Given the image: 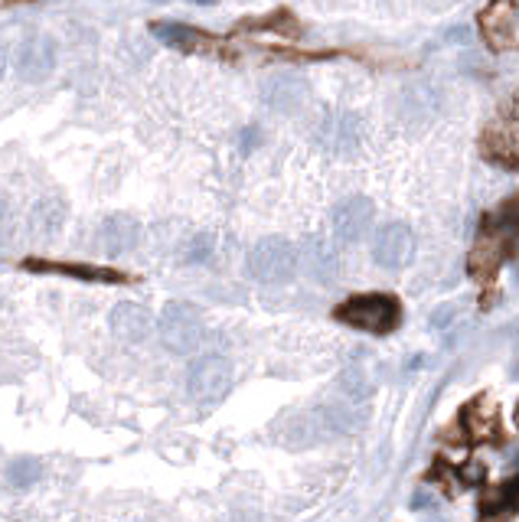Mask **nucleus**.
<instances>
[{
    "instance_id": "obj_1",
    "label": "nucleus",
    "mask_w": 519,
    "mask_h": 522,
    "mask_svg": "<svg viewBox=\"0 0 519 522\" xmlns=\"http://www.w3.org/2000/svg\"><path fill=\"white\" fill-rule=\"evenodd\" d=\"M160 340L170 353L177 356H190L203 346V337H206V327H203V317L200 310L187 301H170L160 310Z\"/></svg>"
},
{
    "instance_id": "obj_2",
    "label": "nucleus",
    "mask_w": 519,
    "mask_h": 522,
    "mask_svg": "<svg viewBox=\"0 0 519 522\" xmlns=\"http://www.w3.org/2000/svg\"><path fill=\"white\" fill-rule=\"evenodd\" d=\"M337 320L350 323L356 330H366V333H389L399 327L402 307L392 294H363V297H350L346 304H340Z\"/></svg>"
},
{
    "instance_id": "obj_3",
    "label": "nucleus",
    "mask_w": 519,
    "mask_h": 522,
    "mask_svg": "<svg viewBox=\"0 0 519 522\" xmlns=\"http://www.w3.org/2000/svg\"><path fill=\"white\" fill-rule=\"evenodd\" d=\"M245 268H249V278L258 284H284L298 271V248L288 239H262L249 252Z\"/></svg>"
},
{
    "instance_id": "obj_4",
    "label": "nucleus",
    "mask_w": 519,
    "mask_h": 522,
    "mask_svg": "<svg viewBox=\"0 0 519 522\" xmlns=\"http://www.w3.org/2000/svg\"><path fill=\"white\" fill-rule=\"evenodd\" d=\"M232 389V363L226 356H200L190 366L187 376V392L193 402L200 405H216L229 395Z\"/></svg>"
},
{
    "instance_id": "obj_5",
    "label": "nucleus",
    "mask_w": 519,
    "mask_h": 522,
    "mask_svg": "<svg viewBox=\"0 0 519 522\" xmlns=\"http://www.w3.org/2000/svg\"><path fill=\"white\" fill-rule=\"evenodd\" d=\"M373 219H376L373 203H369L366 196H350V200H343L333 209L330 226H333V235H337V242L356 245L366 239L369 229H373Z\"/></svg>"
},
{
    "instance_id": "obj_6",
    "label": "nucleus",
    "mask_w": 519,
    "mask_h": 522,
    "mask_svg": "<svg viewBox=\"0 0 519 522\" xmlns=\"http://www.w3.org/2000/svg\"><path fill=\"white\" fill-rule=\"evenodd\" d=\"M108 327L111 333L121 340V343H128V346H138L144 343L147 337H151V330H154V317H151V310L141 307V304H134V301H121L111 307V314H108Z\"/></svg>"
},
{
    "instance_id": "obj_7",
    "label": "nucleus",
    "mask_w": 519,
    "mask_h": 522,
    "mask_svg": "<svg viewBox=\"0 0 519 522\" xmlns=\"http://www.w3.org/2000/svg\"><path fill=\"white\" fill-rule=\"evenodd\" d=\"M373 258L382 268L399 271L405 261L412 258V229L405 226V222H386V226L376 232Z\"/></svg>"
},
{
    "instance_id": "obj_8",
    "label": "nucleus",
    "mask_w": 519,
    "mask_h": 522,
    "mask_svg": "<svg viewBox=\"0 0 519 522\" xmlns=\"http://www.w3.org/2000/svg\"><path fill=\"white\" fill-rule=\"evenodd\" d=\"M56 56H59V49H56L53 40H49V36H33V40L23 43L20 53H17L20 79H27V82L49 79L53 76V69H56Z\"/></svg>"
},
{
    "instance_id": "obj_9",
    "label": "nucleus",
    "mask_w": 519,
    "mask_h": 522,
    "mask_svg": "<svg viewBox=\"0 0 519 522\" xmlns=\"http://www.w3.org/2000/svg\"><path fill=\"white\" fill-rule=\"evenodd\" d=\"M141 242V222L134 216H108L102 226H98V245H102V252L108 258H121L128 255L131 248H138Z\"/></svg>"
},
{
    "instance_id": "obj_10",
    "label": "nucleus",
    "mask_w": 519,
    "mask_h": 522,
    "mask_svg": "<svg viewBox=\"0 0 519 522\" xmlns=\"http://www.w3.org/2000/svg\"><path fill=\"white\" fill-rule=\"evenodd\" d=\"M27 271H53V275H66L76 281H95V284H125L128 275H121L115 268H98V265H72V261H43V258H27L23 261Z\"/></svg>"
},
{
    "instance_id": "obj_11",
    "label": "nucleus",
    "mask_w": 519,
    "mask_h": 522,
    "mask_svg": "<svg viewBox=\"0 0 519 522\" xmlns=\"http://www.w3.org/2000/svg\"><path fill=\"white\" fill-rule=\"evenodd\" d=\"M484 36L493 49H506L516 43V14L510 7V0H493V7L484 10Z\"/></svg>"
},
{
    "instance_id": "obj_12",
    "label": "nucleus",
    "mask_w": 519,
    "mask_h": 522,
    "mask_svg": "<svg viewBox=\"0 0 519 522\" xmlns=\"http://www.w3.org/2000/svg\"><path fill=\"white\" fill-rule=\"evenodd\" d=\"M66 216H69L66 203L59 200V196H46V200H40V203L33 206L30 226L40 232V235H56L59 229L66 226Z\"/></svg>"
},
{
    "instance_id": "obj_13",
    "label": "nucleus",
    "mask_w": 519,
    "mask_h": 522,
    "mask_svg": "<svg viewBox=\"0 0 519 522\" xmlns=\"http://www.w3.org/2000/svg\"><path fill=\"white\" fill-rule=\"evenodd\" d=\"M265 98H268V105L271 108H278V111H294L298 105H304V98H307V89L298 82V79H275L265 89Z\"/></svg>"
},
{
    "instance_id": "obj_14",
    "label": "nucleus",
    "mask_w": 519,
    "mask_h": 522,
    "mask_svg": "<svg viewBox=\"0 0 519 522\" xmlns=\"http://www.w3.org/2000/svg\"><path fill=\"white\" fill-rule=\"evenodd\" d=\"M304 258V268L311 271L314 278L320 281H327L333 275V252H330V245L327 242H320V239H311L304 245V252H298V261Z\"/></svg>"
},
{
    "instance_id": "obj_15",
    "label": "nucleus",
    "mask_w": 519,
    "mask_h": 522,
    "mask_svg": "<svg viewBox=\"0 0 519 522\" xmlns=\"http://www.w3.org/2000/svg\"><path fill=\"white\" fill-rule=\"evenodd\" d=\"M43 477V464L36 457H17L7 464V483L14 490H30L36 480Z\"/></svg>"
},
{
    "instance_id": "obj_16",
    "label": "nucleus",
    "mask_w": 519,
    "mask_h": 522,
    "mask_svg": "<svg viewBox=\"0 0 519 522\" xmlns=\"http://www.w3.org/2000/svg\"><path fill=\"white\" fill-rule=\"evenodd\" d=\"M151 33H154L164 46H173V49H193L196 43H200V36H196V30L183 27V23H154Z\"/></svg>"
},
{
    "instance_id": "obj_17",
    "label": "nucleus",
    "mask_w": 519,
    "mask_h": 522,
    "mask_svg": "<svg viewBox=\"0 0 519 522\" xmlns=\"http://www.w3.org/2000/svg\"><path fill=\"white\" fill-rule=\"evenodd\" d=\"M340 389L346 392V399L350 402H366L369 395H373V379H369L363 369H343Z\"/></svg>"
},
{
    "instance_id": "obj_18",
    "label": "nucleus",
    "mask_w": 519,
    "mask_h": 522,
    "mask_svg": "<svg viewBox=\"0 0 519 522\" xmlns=\"http://www.w3.org/2000/svg\"><path fill=\"white\" fill-rule=\"evenodd\" d=\"M457 314H461V310H457V304H441L435 314H431V330H448Z\"/></svg>"
},
{
    "instance_id": "obj_19",
    "label": "nucleus",
    "mask_w": 519,
    "mask_h": 522,
    "mask_svg": "<svg viewBox=\"0 0 519 522\" xmlns=\"http://www.w3.org/2000/svg\"><path fill=\"white\" fill-rule=\"evenodd\" d=\"M209 252H213V239H209V235H200V239H196V242L190 245L187 258H190V261H206Z\"/></svg>"
},
{
    "instance_id": "obj_20",
    "label": "nucleus",
    "mask_w": 519,
    "mask_h": 522,
    "mask_svg": "<svg viewBox=\"0 0 519 522\" xmlns=\"http://www.w3.org/2000/svg\"><path fill=\"white\" fill-rule=\"evenodd\" d=\"M222 522H262V516L252 513V509H232L229 516H222Z\"/></svg>"
},
{
    "instance_id": "obj_21",
    "label": "nucleus",
    "mask_w": 519,
    "mask_h": 522,
    "mask_svg": "<svg viewBox=\"0 0 519 522\" xmlns=\"http://www.w3.org/2000/svg\"><path fill=\"white\" fill-rule=\"evenodd\" d=\"M428 506H435V496L425 493V490H418V493L412 496V509H428Z\"/></svg>"
},
{
    "instance_id": "obj_22",
    "label": "nucleus",
    "mask_w": 519,
    "mask_h": 522,
    "mask_svg": "<svg viewBox=\"0 0 519 522\" xmlns=\"http://www.w3.org/2000/svg\"><path fill=\"white\" fill-rule=\"evenodd\" d=\"M480 474H484V467H480V464H471V467L464 470L467 483H477V480H480Z\"/></svg>"
},
{
    "instance_id": "obj_23",
    "label": "nucleus",
    "mask_w": 519,
    "mask_h": 522,
    "mask_svg": "<svg viewBox=\"0 0 519 522\" xmlns=\"http://www.w3.org/2000/svg\"><path fill=\"white\" fill-rule=\"evenodd\" d=\"M467 36H471V33H467V30H454V33H451V40H461V43H464Z\"/></svg>"
},
{
    "instance_id": "obj_24",
    "label": "nucleus",
    "mask_w": 519,
    "mask_h": 522,
    "mask_svg": "<svg viewBox=\"0 0 519 522\" xmlns=\"http://www.w3.org/2000/svg\"><path fill=\"white\" fill-rule=\"evenodd\" d=\"M4 69H7V53L0 49V76H4Z\"/></svg>"
},
{
    "instance_id": "obj_25",
    "label": "nucleus",
    "mask_w": 519,
    "mask_h": 522,
    "mask_svg": "<svg viewBox=\"0 0 519 522\" xmlns=\"http://www.w3.org/2000/svg\"><path fill=\"white\" fill-rule=\"evenodd\" d=\"M193 4H200V7H213L216 0H193Z\"/></svg>"
},
{
    "instance_id": "obj_26",
    "label": "nucleus",
    "mask_w": 519,
    "mask_h": 522,
    "mask_svg": "<svg viewBox=\"0 0 519 522\" xmlns=\"http://www.w3.org/2000/svg\"><path fill=\"white\" fill-rule=\"evenodd\" d=\"M4 213H7V203H4V200H0V219H4Z\"/></svg>"
},
{
    "instance_id": "obj_27",
    "label": "nucleus",
    "mask_w": 519,
    "mask_h": 522,
    "mask_svg": "<svg viewBox=\"0 0 519 522\" xmlns=\"http://www.w3.org/2000/svg\"><path fill=\"white\" fill-rule=\"evenodd\" d=\"M151 4H167V0H151Z\"/></svg>"
},
{
    "instance_id": "obj_28",
    "label": "nucleus",
    "mask_w": 519,
    "mask_h": 522,
    "mask_svg": "<svg viewBox=\"0 0 519 522\" xmlns=\"http://www.w3.org/2000/svg\"><path fill=\"white\" fill-rule=\"evenodd\" d=\"M428 522H444V519H428Z\"/></svg>"
}]
</instances>
